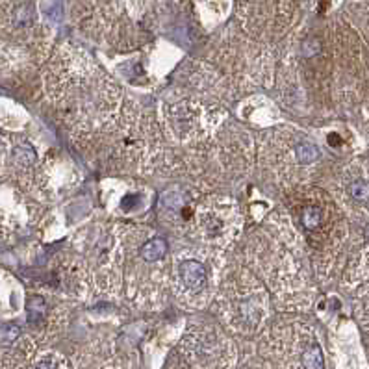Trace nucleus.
<instances>
[{"label": "nucleus", "instance_id": "nucleus-2", "mask_svg": "<svg viewBox=\"0 0 369 369\" xmlns=\"http://www.w3.org/2000/svg\"><path fill=\"white\" fill-rule=\"evenodd\" d=\"M314 199H303L293 203V214L297 215L299 226L304 232L308 245L314 249H328L338 238L336 223L338 215L332 203L321 193H314Z\"/></svg>", "mask_w": 369, "mask_h": 369}, {"label": "nucleus", "instance_id": "nucleus-4", "mask_svg": "<svg viewBox=\"0 0 369 369\" xmlns=\"http://www.w3.org/2000/svg\"><path fill=\"white\" fill-rule=\"evenodd\" d=\"M199 228H201V234H203L206 241H212V243H221L225 239L226 226L230 223V217H226V206H217V204H206L204 208H201L199 215Z\"/></svg>", "mask_w": 369, "mask_h": 369}, {"label": "nucleus", "instance_id": "nucleus-8", "mask_svg": "<svg viewBox=\"0 0 369 369\" xmlns=\"http://www.w3.org/2000/svg\"><path fill=\"white\" fill-rule=\"evenodd\" d=\"M21 338V328L13 323L0 325V347H12Z\"/></svg>", "mask_w": 369, "mask_h": 369}, {"label": "nucleus", "instance_id": "nucleus-6", "mask_svg": "<svg viewBox=\"0 0 369 369\" xmlns=\"http://www.w3.org/2000/svg\"><path fill=\"white\" fill-rule=\"evenodd\" d=\"M167 243L166 239L160 236H152V238L145 239L141 247H139V257L143 258L145 262L158 263L166 258Z\"/></svg>", "mask_w": 369, "mask_h": 369}, {"label": "nucleus", "instance_id": "nucleus-7", "mask_svg": "<svg viewBox=\"0 0 369 369\" xmlns=\"http://www.w3.org/2000/svg\"><path fill=\"white\" fill-rule=\"evenodd\" d=\"M301 366H303V369H325L321 347L317 343H310L301 355Z\"/></svg>", "mask_w": 369, "mask_h": 369}, {"label": "nucleus", "instance_id": "nucleus-5", "mask_svg": "<svg viewBox=\"0 0 369 369\" xmlns=\"http://www.w3.org/2000/svg\"><path fill=\"white\" fill-rule=\"evenodd\" d=\"M352 282L357 284V312L366 328L369 330V255L362 258V262L357 268V275Z\"/></svg>", "mask_w": 369, "mask_h": 369}, {"label": "nucleus", "instance_id": "nucleus-3", "mask_svg": "<svg viewBox=\"0 0 369 369\" xmlns=\"http://www.w3.org/2000/svg\"><path fill=\"white\" fill-rule=\"evenodd\" d=\"M210 268L199 258H188L177 266V280L180 292L190 297L206 295L210 290Z\"/></svg>", "mask_w": 369, "mask_h": 369}, {"label": "nucleus", "instance_id": "nucleus-10", "mask_svg": "<svg viewBox=\"0 0 369 369\" xmlns=\"http://www.w3.org/2000/svg\"><path fill=\"white\" fill-rule=\"evenodd\" d=\"M37 369H54V366L50 362H41L37 366Z\"/></svg>", "mask_w": 369, "mask_h": 369}, {"label": "nucleus", "instance_id": "nucleus-1", "mask_svg": "<svg viewBox=\"0 0 369 369\" xmlns=\"http://www.w3.org/2000/svg\"><path fill=\"white\" fill-rule=\"evenodd\" d=\"M45 48L37 0H0V71L36 66Z\"/></svg>", "mask_w": 369, "mask_h": 369}, {"label": "nucleus", "instance_id": "nucleus-9", "mask_svg": "<svg viewBox=\"0 0 369 369\" xmlns=\"http://www.w3.org/2000/svg\"><path fill=\"white\" fill-rule=\"evenodd\" d=\"M349 193L355 201L358 203H368L369 201V182L363 179L355 180L351 186H349Z\"/></svg>", "mask_w": 369, "mask_h": 369}]
</instances>
